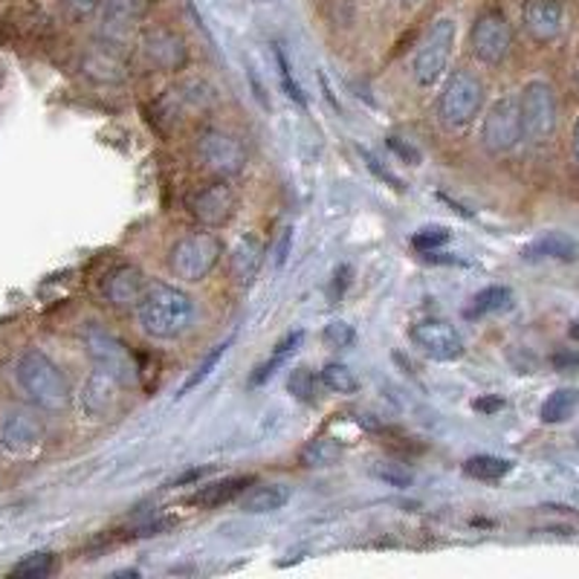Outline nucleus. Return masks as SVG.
<instances>
[{
	"instance_id": "1",
	"label": "nucleus",
	"mask_w": 579,
	"mask_h": 579,
	"mask_svg": "<svg viewBox=\"0 0 579 579\" xmlns=\"http://www.w3.org/2000/svg\"><path fill=\"white\" fill-rule=\"evenodd\" d=\"M134 311L140 328L152 339H162V342L183 336L194 322L192 295L168 281H148Z\"/></svg>"
},
{
	"instance_id": "2",
	"label": "nucleus",
	"mask_w": 579,
	"mask_h": 579,
	"mask_svg": "<svg viewBox=\"0 0 579 579\" xmlns=\"http://www.w3.org/2000/svg\"><path fill=\"white\" fill-rule=\"evenodd\" d=\"M15 379L21 391L44 412H61L70 403V383L61 369L38 348H29L17 357Z\"/></svg>"
},
{
	"instance_id": "3",
	"label": "nucleus",
	"mask_w": 579,
	"mask_h": 579,
	"mask_svg": "<svg viewBox=\"0 0 579 579\" xmlns=\"http://www.w3.org/2000/svg\"><path fill=\"white\" fill-rule=\"evenodd\" d=\"M484 105V84L470 70H455L437 96V122L446 131H463L475 122Z\"/></svg>"
},
{
	"instance_id": "4",
	"label": "nucleus",
	"mask_w": 579,
	"mask_h": 579,
	"mask_svg": "<svg viewBox=\"0 0 579 579\" xmlns=\"http://www.w3.org/2000/svg\"><path fill=\"white\" fill-rule=\"evenodd\" d=\"M220 255H224V244L215 232H189L168 252V267L180 281L194 285L212 276Z\"/></svg>"
},
{
	"instance_id": "5",
	"label": "nucleus",
	"mask_w": 579,
	"mask_h": 579,
	"mask_svg": "<svg viewBox=\"0 0 579 579\" xmlns=\"http://www.w3.org/2000/svg\"><path fill=\"white\" fill-rule=\"evenodd\" d=\"M84 348L91 353V360L96 362V369L110 374L122 388H131L140 383V365L134 362L128 345L122 339L110 334V330L91 325L84 330Z\"/></svg>"
},
{
	"instance_id": "6",
	"label": "nucleus",
	"mask_w": 579,
	"mask_h": 579,
	"mask_svg": "<svg viewBox=\"0 0 579 579\" xmlns=\"http://www.w3.org/2000/svg\"><path fill=\"white\" fill-rule=\"evenodd\" d=\"M521 110V134L528 136L530 143H547L556 134V122H559V105H556V93L547 82H530L519 96Z\"/></svg>"
},
{
	"instance_id": "7",
	"label": "nucleus",
	"mask_w": 579,
	"mask_h": 579,
	"mask_svg": "<svg viewBox=\"0 0 579 579\" xmlns=\"http://www.w3.org/2000/svg\"><path fill=\"white\" fill-rule=\"evenodd\" d=\"M455 21L453 17H437L426 38L420 41L418 52H414V79L420 87H432L437 79L444 76L446 64L453 59L455 47Z\"/></svg>"
},
{
	"instance_id": "8",
	"label": "nucleus",
	"mask_w": 579,
	"mask_h": 579,
	"mask_svg": "<svg viewBox=\"0 0 579 579\" xmlns=\"http://www.w3.org/2000/svg\"><path fill=\"white\" fill-rule=\"evenodd\" d=\"M521 110L516 96H504L498 99L484 117L481 125V145L490 154H507L521 143Z\"/></svg>"
},
{
	"instance_id": "9",
	"label": "nucleus",
	"mask_w": 579,
	"mask_h": 579,
	"mask_svg": "<svg viewBox=\"0 0 579 579\" xmlns=\"http://www.w3.org/2000/svg\"><path fill=\"white\" fill-rule=\"evenodd\" d=\"M510 47L512 29L510 24H507V17H504L498 9H490V12H484V15L472 24L470 50L481 64L498 68V64L510 56Z\"/></svg>"
},
{
	"instance_id": "10",
	"label": "nucleus",
	"mask_w": 579,
	"mask_h": 579,
	"mask_svg": "<svg viewBox=\"0 0 579 579\" xmlns=\"http://www.w3.org/2000/svg\"><path fill=\"white\" fill-rule=\"evenodd\" d=\"M238 209V194L236 189L227 183V180H215V183H206L203 189L189 197V212L192 218L206 229L227 227L232 215Z\"/></svg>"
},
{
	"instance_id": "11",
	"label": "nucleus",
	"mask_w": 579,
	"mask_h": 579,
	"mask_svg": "<svg viewBox=\"0 0 579 579\" xmlns=\"http://www.w3.org/2000/svg\"><path fill=\"white\" fill-rule=\"evenodd\" d=\"M409 339H412V345L420 353H426L429 360H435V362L461 360L463 351H467L463 336L458 334L449 322H441V319H426V322L412 325Z\"/></svg>"
},
{
	"instance_id": "12",
	"label": "nucleus",
	"mask_w": 579,
	"mask_h": 579,
	"mask_svg": "<svg viewBox=\"0 0 579 579\" xmlns=\"http://www.w3.org/2000/svg\"><path fill=\"white\" fill-rule=\"evenodd\" d=\"M201 160L206 168H212L220 177H236L244 171L246 166V148L238 136L227 134V131H206L201 136Z\"/></svg>"
},
{
	"instance_id": "13",
	"label": "nucleus",
	"mask_w": 579,
	"mask_h": 579,
	"mask_svg": "<svg viewBox=\"0 0 579 579\" xmlns=\"http://www.w3.org/2000/svg\"><path fill=\"white\" fill-rule=\"evenodd\" d=\"M41 444L44 426L35 414L24 412V409H15V412H9L7 418H3V423H0V446H3L9 455L26 458V455H33Z\"/></svg>"
},
{
	"instance_id": "14",
	"label": "nucleus",
	"mask_w": 579,
	"mask_h": 579,
	"mask_svg": "<svg viewBox=\"0 0 579 579\" xmlns=\"http://www.w3.org/2000/svg\"><path fill=\"white\" fill-rule=\"evenodd\" d=\"M143 56L152 68L166 70V73L185 68V61H189L185 41L177 33H171V29H152V33L145 35Z\"/></svg>"
},
{
	"instance_id": "15",
	"label": "nucleus",
	"mask_w": 579,
	"mask_h": 579,
	"mask_svg": "<svg viewBox=\"0 0 579 579\" xmlns=\"http://www.w3.org/2000/svg\"><path fill=\"white\" fill-rule=\"evenodd\" d=\"M524 26L536 41H554L563 33V3L559 0H524L521 9Z\"/></svg>"
},
{
	"instance_id": "16",
	"label": "nucleus",
	"mask_w": 579,
	"mask_h": 579,
	"mask_svg": "<svg viewBox=\"0 0 579 579\" xmlns=\"http://www.w3.org/2000/svg\"><path fill=\"white\" fill-rule=\"evenodd\" d=\"M119 388L122 386H119L117 379L96 369L82 388V412L91 420L108 418V414L113 412V406H117Z\"/></svg>"
},
{
	"instance_id": "17",
	"label": "nucleus",
	"mask_w": 579,
	"mask_h": 579,
	"mask_svg": "<svg viewBox=\"0 0 579 579\" xmlns=\"http://www.w3.org/2000/svg\"><path fill=\"white\" fill-rule=\"evenodd\" d=\"M145 276L136 267L125 264V267H117L105 281V295H108V302L117 307V311H131L140 302V295L145 290Z\"/></svg>"
},
{
	"instance_id": "18",
	"label": "nucleus",
	"mask_w": 579,
	"mask_h": 579,
	"mask_svg": "<svg viewBox=\"0 0 579 579\" xmlns=\"http://www.w3.org/2000/svg\"><path fill=\"white\" fill-rule=\"evenodd\" d=\"M255 479L252 475H232V479H220L215 484H206L194 493L192 504L194 507H203V510H212V507H224V504L236 502L238 496H244V490L252 487Z\"/></svg>"
},
{
	"instance_id": "19",
	"label": "nucleus",
	"mask_w": 579,
	"mask_h": 579,
	"mask_svg": "<svg viewBox=\"0 0 579 579\" xmlns=\"http://www.w3.org/2000/svg\"><path fill=\"white\" fill-rule=\"evenodd\" d=\"M287 502H290V487H285V484H258V487L244 490V496H241V512L264 516V512L281 510Z\"/></svg>"
},
{
	"instance_id": "20",
	"label": "nucleus",
	"mask_w": 579,
	"mask_h": 579,
	"mask_svg": "<svg viewBox=\"0 0 579 579\" xmlns=\"http://www.w3.org/2000/svg\"><path fill=\"white\" fill-rule=\"evenodd\" d=\"M264 244H261L255 236H244L232 250V276L241 281V285H252V278L258 276L261 264H264Z\"/></svg>"
},
{
	"instance_id": "21",
	"label": "nucleus",
	"mask_w": 579,
	"mask_h": 579,
	"mask_svg": "<svg viewBox=\"0 0 579 579\" xmlns=\"http://www.w3.org/2000/svg\"><path fill=\"white\" fill-rule=\"evenodd\" d=\"M148 9V0H101V15H105V26L113 35H122L128 26L140 21Z\"/></svg>"
},
{
	"instance_id": "22",
	"label": "nucleus",
	"mask_w": 579,
	"mask_h": 579,
	"mask_svg": "<svg viewBox=\"0 0 579 579\" xmlns=\"http://www.w3.org/2000/svg\"><path fill=\"white\" fill-rule=\"evenodd\" d=\"M528 261H542V258H556V261H574L579 255L577 244L563 232H547V236L536 238L533 244L524 246L521 252Z\"/></svg>"
},
{
	"instance_id": "23",
	"label": "nucleus",
	"mask_w": 579,
	"mask_h": 579,
	"mask_svg": "<svg viewBox=\"0 0 579 579\" xmlns=\"http://www.w3.org/2000/svg\"><path fill=\"white\" fill-rule=\"evenodd\" d=\"M512 470L510 461L496 458V455H475L463 463V475L472 481H502Z\"/></svg>"
},
{
	"instance_id": "24",
	"label": "nucleus",
	"mask_w": 579,
	"mask_h": 579,
	"mask_svg": "<svg viewBox=\"0 0 579 579\" xmlns=\"http://www.w3.org/2000/svg\"><path fill=\"white\" fill-rule=\"evenodd\" d=\"M577 403H579V391H574V388H556L554 395L542 403L539 418H542V423H565V420L574 414Z\"/></svg>"
},
{
	"instance_id": "25",
	"label": "nucleus",
	"mask_w": 579,
	"mask_h": 579,
	"mask_svg": "<svg viewBox=\"0 0 579 579\" xmlns=\"http://www.w3.org/2000/svg\"><path fill=\"white\" fill-rule=\"evenodd\" d=\"M342 458V446L330 441V437H319V441H311V444L302 449V463L311 467V470H325V467H334L336 461Z\"/></svg>"
},
{
	"instance_id": "26",
	"label": "nucleus",
	"mask_w": 579,
	"mask_h": 579,
	"mask_svg": "<svg viewBox=\"0 0 579 579\" xmlns=\"http://www.w3.org/2000/svg\"><path fill=\"white\" fill-rule=\"evenodd\" d=\"M512 302V293L510 287H487V290H481L475 299H472V307H470V316H487V313H498V311H507Z\"/></svg>"
},
{
	"instance_id": "27",
	"label": "nucleus",
	"mask_w": 579,
	"mask_h": 579,
	"mask_svg": "<svg viewBox=\"0 0 579 579\" xmlns=\"http://www.w3.org/2000/svg\"><path fill=\"white\" fill-rule=\"evenodd\" d=\"M322 386L330 388L334 395H353L357 388H360V379L353 374L348 365L342 362H328L325 369H322Z\"/></svg>"
},
{
	"instance_id": "28",
	"label": "nucleus",
	"mask_w": 579,
	"mask_h": 579,
	"mask_svg": "<svg viewBox=\"0 0 579 579\" xmlns=\"http://www.w3.org/2000/svg\"><path fill=\"white\" fill-rule=\"evenodd\" d=\"M229 345H232V336H229L227 342H220V345H215V348H212L209 353H206V360L201 362V365H197V369H194V374L189 379H185L183 383V388H180V395L177 397H183V395H189V391H192V388H197L203 383V379L209 377L212 371L218 369V362L224 360V353L229 351Z\"/></svg>"
},
{
	"instance_id": "29",
	"label": "nucleus",
	"mask_w": 579,
	"mask_h": 579,
	"mask_svg": "<svg viewBox=\"0 0 579 579\" xmlns=\"http://www.w3.org/2000/svg\"><path fill=\"white\" fill-rule=\"evenodd\" d=\"M52 568H56V556L52 554H29L26 559L12 568V577H24V579H44L50 577Z\"/></svg>"
},
{
	"instance_id": "30",
	"label": "nucleus",
	"mask_w": 579,
	"mask_h": 579,
	"mask_svg": "<svg viewBox=\"0 0 579 579\" xmlns=\"http://www.w3.org/2000/svg\"><path fill=\"white\" fill-rule=\"evenodd\" d=\"M273 52H276V64H278V79H281V87H285V93L287 96H290V99L293 101H299V105H307V99H304V93H302V87H299V82H295V76H293V70H290V61H287V56H285V50H281V47H273Z\"/></svg>"
},
{
	"instance_id": "31",
	"label": "nucleus",
	"mask_w": 579,
	"mask_h": 579,
	"mask_svg": "<svg viewBox=\"0 0 579 579\" xmlns=\"http://www.w3.org/2000/svg\"><path fill=\"white\" fill-rule=\"evenodd\" d=\"M290 391H293L295 400H302V403H313L316 400V374L311 369H295L290 374Z\"/></svg>"
},
{
	"instance_id": "32",
	"label": "nucleus",
	"mask_w": 579,
	"mask_h": 579,
	"mask_svg": "<svg viewBox=\"0 0 579 579\" xmlns=\"http://www.w3.org/2000/svg\"><path fill=\"white\" fill-rule=\"evenodd\" d=\"M353 339H357V334H353L348 322H330V325H325V330H322V342H325V348H330V351L351 348Z\"/></svg>"
},
{
	"instance_id": "33",
	"label": "nucleus",
	"mask_w": 579,
	"mask_h": 579,
	"mask_svg": "<svg viewBox=\"0 0 579 579\" xmlns=\"http://www.w3.org/2000/svg\"><path fill=\"white\" fill-rule=\"evenodd\" d=\"M449 241V229L446 227H423L412 236V246L420 252H432Z\"/></svg>"
},
{
	"instance_id": "34",
	"label": "nucleus",
	"mask_w": 579,
	"mask_h": 579,
	"mask_svg": "<svg viewBox=\"0 0 579 579\" xmlns=\"http://www.w3.org/2000/svg\"><path fill=\"white\" fill-rule=\"evenodd\" d=\"M374 472H377V479H383L391 487H409L412 484V472L400 470L397 463H379Z\"/></svg>"
},
{
	"instance_id": "35",
	"label": "nucleus",
	"mask_w": 579,
	"mask_h": 579,
	"mask_svg": "<svg viewBox=\"0 0 579 579\" xmlns=\"http://www.w3.org/2000/svg\"><path fill=\"white\" fill-rule=\"evenodd\" d=\"M287 360H281V357H276V353H273V357H269L267 362H261L258 369L252 371V377H250V386H261V383H267L269 377H273V374H276L278 369H281V365H285Z\"/></svg>"
},
{
	"instance_id": "36",
	"label": "nucleus",
	"mask_w": 579,
	"mask_h": 579,
	"mask_svg": "<svg viewBox=\"0 0 579 579\" xmlns=\"http://www.w3.org/2000/svg\"><path fill=\"white\" fill-rule=\"evenodd\" d=\"M360 157H362V160H365V166H369L371 171H374V174H377L379 180H383V183H391V185H395V189H397V192H400V189H403V185H400V180H397V177L391 174V171H388V168L379 166V160H377V157H374V154L365 152V148H360Z\"/></svg>"
},
{
	"instance_id": "37",
	"label": "nucleus",
	"mask_w": 579,
	"mask_h": 579,
	"mask_svg": "<svg viewBox=\"0 0 579 579\" xmlns=\"http://www.w3.org/2000/svg\"><path fill=\"white\" fill-rule=\"evenodd\" d=\"M302 339H304L302 330H293V334H287L285 339H278V345L273 348V353H276V357H281V360H287V357H290V353H293L295 348L302 345Z\"/></svg>"
},
{
	"instance_id": "38",
	"label": "nucleus",
	"mask_w": 579,
	"mask_h": 579,
	"mask_svg": "<svg viewBox=\"0 0 579 579\" xmlns=\"http://www.w3.org/2000/svg\"><path fill=\"white\" fill-rule=\"evenodd\" d=\"M388 148L397 154V157H403L406 162H412V166H420V154L418 148H412V145L400 143V136H388Z\"/></svg>"
},
{
	"instance_id": "39",
	"label": "nucleus",
	"mask_w": 579,
	"mask_h": 579,
	"mask_svg": "<svg viewBox=\"0 0 579 579\" xmlns=\"http://www.w3.org/2000/svg\"><path fill=\"white\" fill-rule=\"evenodd\" d=\"M556 371H577L579 369V351H559L554 357Z\"/></svg>"
},
{
	"instance_id": "40",
	"label": "nucleus",
	"mask_w": 579,
	"mask_h": 579,
	"mask_svg": "<svg viewBox=\"0 0 579 579\" xmlns=\"http://www.w3.org/2000/svg\"><path fill=\"white\" fill-rule=\"evenodd\" d=\"M472 409L481 414H493L498 409H504L502 397H479V400H472Z\"/></svg>"
},
{
	"instance_id": "41",
	"label": "nucleus",
	"mask_w": 579,
	"mask_h": 579,
	"mask_svg": "<svg viewBox=\"0 0 579 579\" xmlns=\"http://www.w3.org/2000/svg\"><path fill=\"white\" fill-rule=\"evenodd\" d=\"M290 241H293V229H285L276 246V267H285L287 255H290Z\"/></svg>"
},
{
	"instance_id": "42",
	"label": "nucleus",
	"mask_w": 579,
	"mask_h": 579,
	"mask_svg": "<svg viewBox=\"0 0 579 579\" xmlns=\"http://www.w3.org/2000/svg\"><path fill=\"white\" fill-rule=\"evenodd\" d=\"M206 472H209V467H203V470H192V472H185L183 479H177V481H174V487H183V484H189V481H197V479H203V475H206Z\"/></svg>"
},
{
	"instance_id": "43",
	"label": "nucleus",
	"mask_w": 579,
	"mask_h": 579,
	"mask_svg": "<svg viewBox=\"0 0 579 579\" xmlns=\"http://www.w3.org/2000/svg\"><path fill=\"white\" fill-rule=\"evenodd\" d=\"M574 157H577V162H579V122H577V128H574Z\"/></svg>"
},
{
	"instance_id": "44",
	"label": "nucleus",
	"mask_w": 579,
	"mask_h": 579,
	"mask_svg": "<svg viewBox=\"0 0 579 579\" xmlns=\"http://www.w3.org/2000/svg\"><path fill=\"white\" fill-rule=\"evenodd\" d=\"M568 336H571L574 342H579V319L574 322V325H571V330H568Z\"/></svg>"
},
{
	"instance_id": "45",
	"label": "nucleus",
	"mask_w": 579,
	"mask_h": 579,
	"mask_svg": "<svg viewBox=\"0 0 579 579\" xmlns=\"http://www.w3.org/2000/svg\"><path fill=\"white\" fill-rule=\"evenodd\" d=\"M400 3H406V7H414V3H420V0H400Z\"/></svg>"
},
{
	"instance_id": "46",
	"label": "nucleus",
	"mask_w": 579,
	"mask_h": 579,
	"mask_svg": "<svg viewBox=\"0 0 579 579\" xmlns=\"http://www.w3.org/2000/svg\"><path fill=\"white\" fill-rule=\"evenodd\" d=\"M577 84H579V73H577Z\"/></svg>"
}]
</instances>
